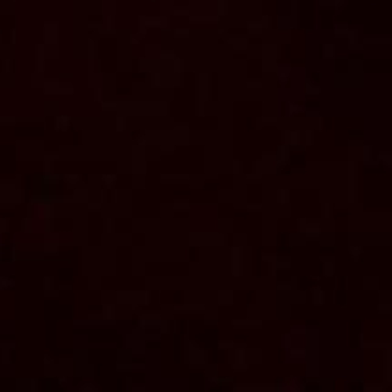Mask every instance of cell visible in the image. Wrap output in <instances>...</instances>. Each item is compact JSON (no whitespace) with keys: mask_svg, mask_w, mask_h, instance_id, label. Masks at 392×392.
<instances>
[{"mask_svg":"<svg viewBox=\"0 0 392 392\" xmlns=\"http://www.w3.org/2000/svg\"><path fill=\"white\" fill-rule=\"evenodd\" d=\"M314 297H316V300H314L316 304H322V302H323V300H322V298H323V295H322V293H318V291H314Z\"/></svg>","mask_w":392,"mask_h":392,"instance_id":"6da1fadb","label":"cell"}]
</instances>
